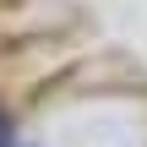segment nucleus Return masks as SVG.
Wrapping results in <instances>:
<instances>
[{
	"instance_id": "1",
	"label": "nucleus",
	"mask_w": 147,
	"mask_h": 147,
	"mask_svg": "<svg viewBox=\"0 0 147 147\" xmlns=\"http://www.w3.org/2000/svg\"><path fill=\"white\" fill-rule=\"evenodd\" d=\"M5 142H11V125H5V120H0V147H5Z\"/></svg>"
}]
</instances>
